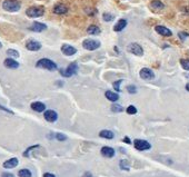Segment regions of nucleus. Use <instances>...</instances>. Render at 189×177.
I'll list each match as a JSON object with an SVG mask.
<instances>
[{"mask_svg":"<svg viewBox=\"0 0 189 177\" xmlns=\"http://www.w3.org/2000/svg\"><path fill=\"white\" fill-rule=\"evenodd\" d=\"M2 8L6 11L9 12H16L19 11L21 8V4L18 0H4V4H2Z\"/></svg>","mask_w":189,"mask_h":177,"instance_id":"f257e3e1","label":"nucleus"},{"mask_svg":"<svg viewBox=\"0 0 189 177\" xmlns=\"http://www.w3.org/2000/svg\"><path fill=\"white\" fill-rule=\"evenodd\" d=\"M36 66L38 68H43V69H48V70L50 71H54V70H57V63H54L52 60L50 59H47V58H42L38 60L37 63H36Z\"/></svg>","mask_w":189,"mask_h":177,"instance_id":"f03ea898","label":"nucleus"},{"mask_svg":"<svg viewBox=\"0 0 189 177\" xmlns=\"http://www.w3.org/2000/svg\"><path fill=\"white\" fill-rule=\"evenodd\" d=\"M45 13V8L41 6H35V7H30L26 10V15L29 18H38V17L43 16Z\"/></svg>","mask_w":189,"mask_h":177,"instance_id":"7ed1b4c3","label":"nucleus"},{"mask_svg":"<svg viewBox=\"0 0 189 177\" xmlns=\"http://www.w3.org/2000/svg\"><path fill=\"white\" fill-rule=\"evenodd\" d=\"M83 47L87 50H96V49H98L100 47V41L96 39H86L83 40Z\"/></svg>","mask_w":189,"mask_h":177,"instance_id":"20e7f679","label":"nucleus"},{"mask_svg":"<svg viewBox=\"0 0 189 177\" xmlns=\"http://www.w3.org/2000/svg\"><path fill=\"white\" fill-rule=\"evenodd\" d=\"M127 50L129 51L130 54H132L135 56H142L144 55V49L140 45H138L137 43H131L130 45H128L127 47Z\"/></svg>","mask_w":189,"mask_h":177,"instance_id":"39448f33","label":"nucleus"},{"mask_svg":"<svg viewBox=\"0 0 189 177\" xmlns=\"http://www.w3.org/2000/svg\"><path fill=\"white\" fill-rule=\"evenodd\" d=\"M77 70H78V65L76 63H71L65 70H61V74L65 77H71V76L75 75L77 72Z\"/></svg>","mask_w":189,"mask_h":177,"instance_id":"423d86ee","label":"nucleus"},{"mask_svg":"<svg viewBox=\"0 0 189 177\" xmlns=\"http://www.w3.org/2000/svg\"><path fill=\"white\" fill-rule=\"evenodd\" d=\"M139 76L144 80H151V79L155 78L154 71L149 69V68H142L141 70L139 71Z\"/></svg>","mask_w":189,"mask_h":177,"instance_id":"0eeeda50","label":"nucleus"},{"mask_svg":"<svg viewBox=\"0 0 189 177\" xmlns=\"http://www.w3.org/2000/svg\"><path fill=\"white\" fill-rule=\"evenodd\" d=\"M150 145L149 143L146 142V140H142V139H136L135 140V148L137 150H147V149H150Z\"/></svg>","mask_w":189,"mask_h":177,"instance_id":"6e6552de","label":"nucleus"},{"mask_svg":"<svg viewBox=\"0 0 189 177\" xmlns=\"http://www.w3.org/2000/svg\"><path fill=\"white\" fill-rule=\"evenodd\" d=\"M26 48L30 51H38L41 49V43L36 41V40H29L26 43Z\"/></svg>","mask_w":189,"mask_h":177,"instance_id":"1a4fd4ad","label":"nucleus"},{"mask_svg":"<svg viewBox=\"0 0 189 177\" xmlns=\"http://www.w3.org/2000/svg\"><path fill=\"white\" fill-rule=\"evenodd\" d=\"M45 119L47 120V122H54L57 120V118H58V115H57V113H56L55 110H46L45 111Z\"/></svg>","mask_w":189,"mask_h":177,"instance_id":"9d476101","label":"nucleus"},{"mask_svg":"<svg viewBox=\"0 0 189 177\" xmlns=\"http://www.w3.org/2000/svg\"><path fill=\"white\" fill-rule=\"evenodd\" d=\"M61 52L66 56H72L77 52V49L75 47L70 46V45H63L61 46Z\"/></svg>","mask_w":189,"mask_h":177,"instance_id":"9b49d317","label":"nucleus"},{"mask_svg":"<svg viewBox=\"0 0 189 177\" xmlns=\"http://www.w3.org/2000/svg\"><path fill=\"white\" fill-rule=\"evenodd\" d=\"M155 30H156V32H158L159 35L164 36V37H170V36L173 35L171 30L168 29L167 27H164V26H156Z\"/></svg>","mask_w":189,"mask_h":177,"instance_id":"f8f14e48","label":"nucleus"},{"mask_svg":"<svg viewBox=\"0 0 189 177\" xmlns=\"http://www.w3.org/2000/svg\"><path fill=\"white\" fill-rule=\"evenodd\" d=\"M31 31H36V32H41L43 31V30H46L47 29V26L45 24H41V22H33L32 24V26L30 28H29Z\"/></svg>","mask_w":189,"mask_h":177,"instance_id":"ddd939ff","label":"nucleus"},{"mask_svg":"<svg viewBox=\"0 0 189 177\" xmlns=\"http://www.w3.org/2000/svg\"><path fill=\"white\" fill-rule=\"evenodd\" d=\"M67 11H68L67 6H65L63 4H58L54 7V12L57 13V15H65Z\"/></svg>","mask_w":189,"mask_h":177,"instance_id":"4468645a","label":"nucleus"},{"mask_svg":"<svg viewBox=\"0 0 189 177\" xmlns=\"http://www.w3.org/2000/svg\"><path fill=\"white\" fill-rule=\"evenodd\" d=\"M101 154H103V156L105 157H114L115 156V149L114 148H111V147H108V146H105L101 148Z\"/></svg>","mask_w":189,"mask_h":177,"instance_id":"2eb2a0df","label":"nucleus"},{"mask_svg":"<svg viewBox=\"0 0 189 177\" xmlns=\"http://www.w3.org/2000/svg\"><path fill=\"white\" fill-rule=\"evenodd\" d=\"M4 65L7 68H10V69H16V68L19 67V63H17L16 60H13L12 58H7L4 61Z\"/></svg>","mask_w":189,"mask_h":177,"instance_id":"dca6fc26","label":"nucleus"},{"mask_svg":"<svg viewBox=\"0 0 189 177\" xmlns=\"http://www.w3.org/2000/svg\"><path fill=\"white\" fill-rule=\"evenodd\" d=\"M19 164V161H18V159L17 158H10V159H8V161H6L4 163V168H15V167H17V165Z\"/></svg>","mask_w":189,"mask_h":177,"instance_id":"f3484780","label":"nucleus"},{"mask_svg":"<svg viewBox=\"0 0 189 177\" xmlns=\"http://www.w3.org/2000/svg\"><path fill=\"white\" fill-rule=\"evenodd\" d=\"M127 26V20L126 19H120L117 22V24L115 25V27H114V30L115 31H121V30H124L125 28H126Z\"/></svg>","mask_w":189,"mask_h":177,"instance_id":"a211bd4d","label":"nucleus"},{"mask_svg":"<svg viewBox=\"0 0 189 177\" xmlns=\"http://www.w3.org/2000/svg\"><path fill=\"white\" fill-rule=\"evenodd\" d=\"M150 8L154 9V10H162L165 8V4L159 0H154V1L150 2Z\"/></svg>","mask_w":189,"mask_h":177,"instance_id":"6ab92c4d","label":"nucleus"},{"mask_svg":"<svg viewBox=\"0 0 189 177\" xmlns=\"http://www.w3.org/2000/svg\"><path fill=\"white\" fill-rule=\"evenodd\" d=\"M31 108L35 111H38V113H41V111H43V110L46 109V106H45V104H42V102H35L31 104Z\"/></svg>","mask_w":189,"mask_h":177,"instance_id":"aec40b11","label":"nucleus"},{"mask_svg":"<svg viewBox=\"0 0 189 177\" xmlns=\"http://www.w3.org/2000/svg\"><path fill=\"white\" fill-rule=\"evenodd\" d=\"M105 96H106V98L108 99V100H110V102H117L119 99V96L118 94H116V93H112V91L108 90L105 93Z\"/></svg>","mask_w":189,"mask_h":177,"instance_id":"412c9836","label":"nucleus"},{"mask_svg":"<svg viewBox=\"0 0 189 177\" xmlns=\"http://www.w3.org/2000/svg\"><path fill=\"white\" fill-rule=\"evenodd\" d=\"M99 136L103 138H106V139H112L114 138V133L110 131V130H101L99 133Z\"/></svg>","mask_w":189,"mask_h":177,"instance_id":"4be33fe9","label":"nucleus"},{"mask_svg":"<svg viewBox=\"0 0 189 177\" xmlns=\"http://www.w3.org/2000/svg\"><path fill=\"white\" fill-rule=\"evenodd\" d=\"M87 32L89 35H99L100 34V29L97 26H89L88 29H87Z\"/></svg>","mask_w":189,"mask_h":177,"instance_id":"5701e85b","label":"nucleus"},{"mask_svg":"<svg viewBox=\"0 0 189 177\" xmlns=\"http://www.w3.org/2000/svg\"><path fill=\"white\" fill-rule=\"evenodd\" d=\"M18 175L19 177H31V172L29 169H20Z\"/></svg>","mask_w":189,"mask_h":177,"instance_id":"b1692460","label":"nucleus"},{"mask_svg":"<svg viewBox=\"0 0 189 177\" xmlns=\"http://www.w3.org/2000/svg\"><path fill=\"white\" fill-rule=\"evenodd\" d=\"M103 20L105 21H111V20H114L115 19V16L114 15H111V13H109V12H105L103 15Z\"/></svg>","mask_w":189,"mask_h":177,"instance_id":"393cba45","label":"nucleus"},{"mask_svg":"<svg viewBox=\"0 0 189 177\" xmlns=\"http://www.w3.org/2000/svg\"><path fill=\"white\" fill-rule=\"evenodd\" d=\"M180 65L185 70H189V59H181Z\"/></svg>","mask_w":189,"mask_h":177,"instance_id":"a878e982","label":"nucleus"},{"mask_svg":"<svg viewBox=\"0 0 189 177\" xmlns=\"http://www.w3.org/2000/svg\"><path fill=\"white\" fill-rule=\"evenodd\" d=\"M7 55L11 56L13 58H18V57H19V52L17 50H15V49H8V50H7Z\"/></svg>","mask_w":189,"mask_h":177,"instance_id":"bb28decb","label":"nucleus"},{"mask_svg":"<svg viewBox=\"0 0 189 177\" xmlns=\"http://www.w3.org/2000/svg\"><path fill=\"white\" fill-rule=\"evenodd\" d=\"M120 168L124 169V170H129V164H128V161H126V159H122L121 161H120Z\"/></svg>","mask_w":189,"mask_h":177,"instance_id":"cd10ccee","label":"nucleus"},{"mask_svg":"<svg viewBox=\"0 0 189 177\" xmlns=\"http://www.w3.org/2000/svg\"><path fill=\"white\" fill-rule=\"evenodd\" d=\"M127 113L129 115H135L136 113H137V108L135 106H132V105H130V106H128V108H127Z\"/></svg>","mask_w":189,"mask_h":177,"instance_id":"c85d7f7f","label":"nucleus"},{"mask_svg":"<svg viewBox=\"0 0 189 177\" xmlns=\"http://www.w3.org/2000/svg\"><path fill=\"white\" fill-rule=\"evenodd\" d=\"M111 109H112V111H115V113H120V111L124 110V108H122L120 105H114V106L111 107Z\"/></svg>","mask_w":189,"mask_h":177,"instance_id":"c756f323","label":"nucleus"},{"mask_svg":"<svg viewBox=\"0 0 189 177\" xmlns=\"http://www.w3.org/2000/svg\"><path fill=\"white\" fill-rule=\"evenodd\" d=\"M122 80H117L114 83V88L116 91H120V85H121Z\"/></svg>","mask_w":189,"mask_h":177,"instance_id":"7c9ffc66","label":"nucleus"},{"mask_svg":"<svg viewBox=\"0 0 189 177\" xmlns=\"http://www.w3.org/2000/svg\"><path fill=\"white\" fill-rule=\"evenodd\" d=\"M56 138L58 139V140H60V142H63V140H66L67 139V137L65 136L63 134H60V133H58V134H56Z\"/></svg>","mask_w":189,"mask_h":177,"instance_id":"2f4dec72","label":"nucleus"},{"mask_svg":"<svg viewBox=\"0 0 189 177\" xmlns=\"http://www.w3.org/2000/svg\"><path fill=\"white\" fill-rule=\"evenodd\" d=\"M127 90L129 91L130 94H135L136 91H137V88L134 86V85H130V86H128L127 87Z\"/></svg>","mask_w":189,"mask_h":177,"instance_id":"473e14b6","label":"nucleus"},{"mask_svg":"<svg viewBox=\"0 0 189 177\" xmlns=\"http://www.w3.org/2000/svg\"><path fill=\"white\" fill-rule=\"evenodd\" d=\"M178 36H179V38H180L181 40H185L186 37H188L189 36V34H186V32H179Z\"/></svg>","mask_w":189,"mask_h":177,"instance_id":"72a5a7b5","label":"nucleus"},{"mask_svg":"<svg viewBox=\"0 0 189 177\" xmlns=\"http://www.w3.org/2000/svg\"><path fill=\"white\" fill-rule=\"evenodd\" d=\"M2 177H15L12 174H10V173H2V175H1Z\"/></svg>","mask_w":189,"mask_h":177,"instance_id":"f704fd0d","label":"nucleus"},{"mask_svg":"<svg viewBox=\"0 0 189 177\" xmlns=\"http://www.w3.org/2000/svg\"><path fill=\"white\" fill-rule=\"evenodd\" d=\"M0 109H2V110H4V111H7V113H10V114H13V113H12L11 110H9V109H7V108H4V107H2V106H0Z\"/></svg>","mask_w":189,"mask_h":177,"instance_id":"c9c22d12","label":"nucleus"},{"mask_svg":"<svg viewBox=\"0 0 189 177\" xmlns=\"http://www.w3.org/2000/svg\"><path fill=\"white\" fill-rule=\"evenodd\" d=\"M43 177H56L54 174H50V173H46L45 175H43Z\"/></svg>","mask_w":189,"mask_h":177,"instance_id":"e433bc0d","label":"nucleus"},{"mask_svg":"<svg viewBox=\"0 0 189 177\" xmlns=\"http://www.w3.org/2000/svg\"><path fill=\"white\" fill-rule=\"evenodd\" d=\"M124 142L127 143V144H130V139L128 137H125V138H124Z\"/></svg>","mask_w":189,"mask_h":177,"instance_id":"4c0bfd02","label":"nucleus"},{"mask_svg":"<svg viewBox=\"0 0 189 177\" xmlns=\"http://www.w3.org/2000/svg\"><path fill=\"white\" fill-rule=\"evenodd\" d=\"M83 177H92V175H91L90 173H88V172H87V173L83 175Z\"/></svg>","mask_w":189,"mask_h":177,"instance_id":"58836bf2","label":"nucleus"},{"mask_svg":"<svg viewBox=\"0 0 189 177\" xmlns=\"http://www.w3.org/2000/svg\"><path fill=\"white\" fill-rule=\"evenodd\" d=\"M186 90H187V91H189V83L187 84V85H186Z\"/></svg>","mask_w":189,"mask_h":177,"instance_id":"ea45409f","label":"nucleus"},{"mask_svg":"<svg viewBox=\"0 0 189 177\" xmlns=\"http://www.w3.org/2000/svg\"><path fill=\"white\" fill-rule=\"evenodd\" d=\"M1 47H2V45H1V43H0V48H1Z\"/></svg>","mask_w":189,"mask_h":177,"instance_id":"a19ab883","label":"nucleus"}]
</instances>
